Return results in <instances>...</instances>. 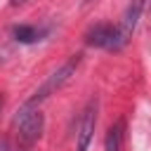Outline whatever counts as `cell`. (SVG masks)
Wrapping results in <instances>:
<instances>
[{"instance_id":"6da1fadb","label":"cell","mask_w":151,"mask_h":151,"mask_svg":"<svg viewBox=\"0 0 151 151\" xmlns=\"http://www.w3.org/2000/svg\"><path fill=\"white\" fill-rule=\"evenodd\" d=\"M80 59H83V54H71V57H68V59H66V61H64L54 73H50V76H47V80H45V83L33 92V97H31L21 109H38V104H40V101H45L50 94H54L57 90H61V87H64V85L76 76V71H78V66H80Z\"/></svg>"},{"instance_id":"7a4b0ae2","label":"cell","mask_w":151,"mask_h":151,"mask_svg":"<svg viewBox=\"0 0 151 151\" xmlns=\"http://www.w3.org/2000/svg\"><path fill=\"white\" fill-rule=\"evenodd\" d=\"M17 123H19V151H31L42 134L45 116L38 109H21L17 116Z\"/></svg>"},{"instance_id":"3957f363","label":"cell","mask_w":151,"mask_h":151,"mask_svg":"<svg viewBox=\"0 0 151 151\" xmlns=\"http://www.w3.org/2000/svg\"><path fill=\"white\" fill-rule=\"evenodd\" d=\"M97 111H99V101L97 97H92L83 113H80V120L76 125V151H87L90 149V142L94 137V127H97Z\"/></svg>"},{"instance_id":"277c9868","label":"cell","mask_w":151,"mask_h":151,"mask_svg":"<svg viewBox=\"0 0 151 151\" xmlns=\"http://www.w3.org/2000/svg\"><path fill=\"white\" fill-rule=\"evenodd\" d=\"M144 5H146V0H130V5H127V9H125V14H123V19H120V24L116 26L113 50H123V47L130 42L132 33H134V28H137V24H139V19H142Z\"/></svg>"},{"instance_id":"5b68a950","label":"cell","mask_w":151,"mask_h":151,"mask_svg":"<svg viewBox=\"0 0 151 151\" xmlns=\"http://www.w3.org/2000/svg\"><path fill=\"white\" fill-rule=\"evenodd\" d=\"M113 40H116V26H113V24H94V26L85 33V42H87L90 47L113 50Z\"/></svg>"},{"instance_id":"8992f818","label":"cell","mask_w":151,"mask_h":151,"mask_svg":"<svg viewBox=\"0 0 151 151\" xmlns=\"http://www.w3.org/2000/svg\"><path fill=\"white\" fill-rule=\"evenodd\" d=\"M125 142V120H116L106 132V151H123Z\"/></svg>"},{"instance_id":"52a82bcc","label":"cell","mask_w":151,"mask_h":151,"mask_svg":"<svg viewBox=\"0 0 151 151\" xmlns=\"http://www.w3.org/2000/svg\"><path fill=\"white\" fill-rule=\"evenodd\" d=\"M12 35H14L19 42H26V45H31V42H38V40L45 35V31H42V28H35V26L19 24V26H14V28H12Z\"/></svg>"},{"instance_id":"ba28073f","label":"cell","mask_w":151,"mask_h":151,"mask_svg":"<svg viewBox=\"0 0 151 151\" xmlns=\"http://www.w3.org/2000/svg\"><path fill=\"white\" fill-rule=\"evenodd\" d=\"M0 151H9V142H7V137L0 139Z\"/></svg>"},{"instance_id":"9c48e42d","label":"cell","mask_w":151,"mask_h":151,"mask_svg":"<svg viewBox=\"0 0 151 151\" xmlns=\"http://www.w3.org/2000/svg\"><path fill=\"white\" fill-rule=\"evenodd\" d=\"M2 106H5V94L0 92V113H2Z\"/></svg>"},{"instance_id":"30bf717a","label":"cell","mask_w":151,"mask_h":151,"mask_svg":"<svg viewBox=\"0 0 151 151\" xmlns=\"http://www.w3.org/2000/svg\"><path fill=\"white\" fill-rule=\"evenodd\" d=\"M9 2H12V5H24L26 0H9Z\"/></svg>"},{"instance_id":"8fae6325","label":"cell","mask_w":151,"mask_h":151,"mask_svg":"<svg viewBox=\"0 0 151 151\" xmlns=\"http://www.w3.org/2000/svg\"><path fill=\"white\" fill-rule=\"evenodd\" d=\"M83 2H85V5H90V2H94V0H83Z\"/></svg>"}]
</instances>
